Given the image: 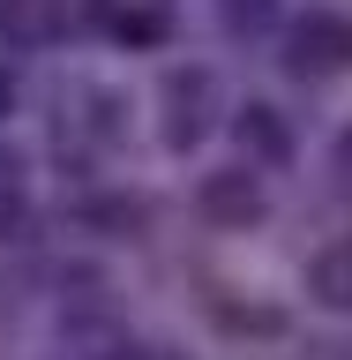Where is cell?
Instances as JSON below:
<instances>
[{"mask_svg": "<svg viewBox=\"0 0 352 360\" xmlns=\"http://www.w3.org/2000/svg\"><path fill=\"white\" fill-rule=\"evenodd\" d=\"M315 285L330 292V300H352V248H337V255L315 263Z\"/></svg>", "mask_w": 352, "mask_h": 360, "instance_id": "7a4b0ae2", "label": "cell"}, {"mask_svg": "<svg viewBox=\"0 0 352 360\" xmlns=\"http://www.w3.org/2000/svg\"><path fill=\"white\" fill-rule=\"evenodd\" d=\"M53 22H60V8H53V0H0V38H45V30H53Z\"/></svg>", "mask_w": 352, "mask_h": 360, "instance_id": "6da1fadb", "label": "cell"}, {"mask_svg": "<svg viewBox=\"0 0 352 360\" xmlns=\"http://www.w3.org/2000/svg\"><path fill=\"white\" fill-rule=\"evenodd\" d=\"M0 105H8V83H0Z\"/></svg>", "mask_w": 352, "mask_h": 360, "instance_id": "277c9868", "label": "cell"}, {"mask_svg": "<svg viewBox=\"0 0 352 360\" xmlns=\"http://www.w3.org/2000/svg\"><path fill=\"white\" fill-rule=\"evenodd\" d=\"M120 360H157V353H120Z\"/></svg>", "mask_w": 352, "mask_h": 360, "instance_id": "3957f363", "label": "cell"}]
</instances>
